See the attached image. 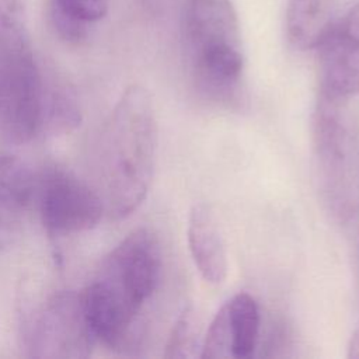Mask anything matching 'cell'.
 <instances>
[{"label": "cell", "instance_id": "2e32d148", "mask_svg": "<svg viewBox=\"0 0 359 359\" xmlns=\"http://www.w3.org/2000/svg\"><path fill=\"white\" fill-rule=\"evenodd\" d=\"M199 356L202 359L233 358L231 334L229 330L227 311L224 304L219 309L208 328L206 337L202 341V349Z\"/></svg>", "mask_w": 359, "mask_h": 359}, {"label": "cell", "instance_id": "5bb4252c", "mask_svg": "<svg viewBox=\"0 0 359 359\" xmlns=\"http://www.w3.org/2000/svg\"><path fill=\"white\" fill-rule=\"evenodd\" d=\"M80 122V109L73 94L62 86H48L43 80L42 93V126L63 132Z\"/></svg>", "mask_w": 359, "mask_h": 359}, {"label": "cell", "instance_id": "52a82bcc", "mask_svg": "<svg viewBox=\"0 0 359 359\" xmlns=\"http://www.w3.org/2000/svg\"><path fill=\"white\" fill-rule=\"evenodd\" d=\"M41 223L53 237L94 229L105 215L97 188L59 164L46 165L35 180V198Z\"/></svg>", "mask_w": 359, "mask_h": 359}, {"label": "cell", "instance_id": "8fae6325", "mask_svg": "<svg viewBox=\"0 0 359 359\" xmlns=\"http://www.w3.org/2000/svg\"><path fill=\"white\" fill-rule=\"evenodd\" d=\"M335 20L332 0H289L287 39L297 49H316Z\"/></svg>", "mask_w": 359, "mask_h": 359}, {"label": "cell", "instance_id": "277c9868", "mask_svg": "<svg viewBox=\"0 0 359 359\" xmlns=\"http://www.w3.org/2000/svg\"><path fill=\"white\" fill-rule=\"evenodd\" d=\"M43 80L24 0H0V133L7 140L25 143L39 132Z\"/></svg>", "mask_w": 359, "mask_h": 359}, {"label": "cell", "instance_id": "4fadbf2b", "mask_svg": "<svg viewBox=\"0 0 359 359\" xmlns=\"http://www.w3.org/2000/svg\"><path fill=\"white\" fill-rule=\"evenodd\" d=\"M224 307L231 334L233 358H250L255 349L259 331L258 306L250 294L237 293L224 303Z\"/></svg>", "mask_w": 359, "mask_h": 359}, {"label": "cell", "instance_id": "30bf717a", "mask_svg": "<svg viewBox=\"0 0 359 359\" xmlns=\"http://www.w3.org/2000/svg\"><path fill=\"white\" fill-rule=\"evenodd\" d=\"M188 247L201 276L219 285L227 276V251L217 217L205 203L194 205L188 216Z\"/></svg>", "mask_w": 359, "mask_h": 359}, {"label": "cell", "instance_id": "5b68a950", "mask_svg": "<svg viewBox=\"0 0 359 359\" xmlns=\"http://www.w3.org/2000/svg\"><path fill=\"white\" fill-rule=\"evenodd\" d=\"M313 133L321 192L334 215L346 219L359 209V147L342 101L320 95Z\"/></svg>", "mask_w": 359, "mask_h": 359}, {"label": "cell", "instance_id": "9a60e30c", "mask_svg": "<svg viewBox=\"0 0 359 359\" xmlns=\"http://www.w3.org/2000/svg\"><path fill=\"white\" fill-rule=\"evenodd\" d=\"M198 349H202L201 325L194 307H184L178 316L168 341L165 344L164 358L167 359H191L199 356Z\"/></svg>", "mask_w": 359, "mask_h": 359}, {"label": "cell", "instance_id": "e0dca14e", "mask_svg": "<svg viewBox=\"0 0 359 359\" xmlns=\"http://www.w3.org/2000/svg\"><path fill=\"white\" fill-rule=\"evenodd\" d=\"M346 356L349 359H359V328L351 337Z\"/></svg>", "mask_w": 359, "mask_h": 359}, {"label": "cell", "instance_id": "9c48e42d", "mask_svg": "<svg viewBox=\"0 0 359 359\" xmlns=\"http://www.w3.org/2000/svg\"><path fill=\"white\" fill-rule=\"evenodd\" d=\"M35 198V177L17 157L0 150V251L22 234Z\"/></svg>", "mask_w": 359, "mask_h": 359}, {"label": "cell", "instance_id": "7a4b0ae2", "mask_svg": "<svg viewBox=\"0 0 359 359\" xmlns=\"http://www.w3.org/2000/svg\"><path fill=\"white\" fill-rule=\"evenodd\" d=\"M157 153V119L150 93L129 86L116 101L101 132L95 154V188L105 215L123 219L144 201Z\"/></svg>", "mask_w": 359, "mask_h": 359}, {"label": "cell", "instance_id": "3957f363", "mask_svg": "<svg viewBox=\"0 0 359 359\" xmlns=\"http://www.w3.org/2000/svg\"><path fill=\"white\" fill-rule=\"evenodd\" d=\"M182 35L199 94L224 108H241L244 53L231 0H185Z\"/></svg>", "mask_w": 359, "mask_h": 359}, {"label": "cell", "instance_id": "7c38bea8", "mask_svg": "<svg viewBox=\"0 0 359 359\" xmlns=\"http://www.w3.org/2000/svg\"><path fill=\"white\" fill-rule=\"evenodd\" d=\"M48 13L52 28L66 42L86 39L94 24L101 21L109 8V0H49Z\"/></svg>", "mask_w": 359, "mask_h": 359}, {"label": "cell", "instance_id": "8992f818", "mask_svg": "<svg viewBox=\"0 0 359 359\" xmlns=\"http://www.w3.org/2000/svg\"><path fill=\"white\" fill-rule=\"evenodd\" d=\"M22 348L34 358L81 359L97 341L83 292L50 294L22 323Z\"/></svg>", "mask_w": 359, "mask_h": 359}, {"label": "cell", "instance_id": "6da1fadb", "mask_svg": "<svg viewBox=\"0 0 359 359\" xmlns=\"http://www.w3.org/2000/svg\"><path fill=\"white\" fill-rule=\"evenodd\" d=\"M160 273V243L146 227L129 233L102 258L81 290L97 341L122 352L136 346L140 317Z\"/></svg>", "mask_w": 359, "mask_h": 359}, {"label": "cell", "instance_id": "ba28073f", "mask_svg": "<svg viewBox=\"0 0 359 359\" xmlns=\"http://www.w3.org/2000/svg\"><path fill=\"white\" fill-rule=\"evenodd\" d=\"M320 95L346 101L359 93V4L337 17L316 48Z\"/></svg>", "mask_w": 359, "mask_h": 359}]
</instances>
